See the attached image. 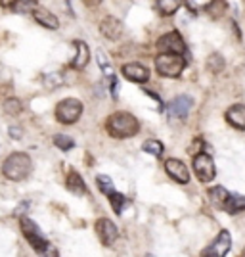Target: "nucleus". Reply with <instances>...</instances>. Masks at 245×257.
Listing matches in <instances>:
<instances>
[{
	"label": "nucleus",
	"instance_id": "nucleus-1",
	"mask_svg": "<svg viewBox=\"0 0 245 257\" xmlns=\"http://www.w3.org/2000/svg\"><path fill=\"white\" fill-rule=\"evenodd\" d=\"M106 128L113 139H130L140 131V123L132 113L117 111V113H113L111 117L107 119Z\"/></svg>",
	"mask_w": 245,
	"mask_h": 257
},
{
	"label": "nucleus",
	"instance_id": "nucleus-2",
	"mask_svg": "<svg viewBox=\"0 0 245 257\" xmlns=\"http://www.w3.org/2000/svg\"><path fill=\"white\" fill-rule=\"evenodd\" d=\"M33 169V161L27 154L23 152H16L6 158L4 165H2V175L10 181H23L31 175Z\"/></svg>",
	"mask_w": 245,
	"mask_h": 257
},
{
	"label": "nucleus",
	"instance_id": "nucleus-3",
	"mask_svg": "<svg viewBox=\"0 0 245 257\" xmlns=\"http://www.w3.org/2000/svg\"><path fill=\"white\" fill-rule=\"evenodd\" d=\"M186 67V60L174 54H159L155 58V69L163 77H178Z\"/></svg>",
	"mask_w": 245,
	"mask_h": 257
},
{
	"label": "nucleus",
	"instance_id": "nucleus-4",
	"mask_svg": "<svg viewBox=\"0 0 245 257\" xmlns=\"http://www.w3.org/2000/svg\"><path fill=\"white\" fill-rule=\"evenodd\" d=\"M81 113H83V102L77 98H65L56 107V117L60 123H65V125L75 123L81 117Z\"/></svg>",
	"mask_w": 245,
	"mask_h": 257
},
{
	"label": "nucleus",
	"instance_id": "nucleus-5",
	"mask_svg": "<svg viewBox=\"0 0 245 257\" xmlns=\"http://www.w3.org/2000/svg\"><path fill=\"white\" fill-rule=\"evenodd\" d=\"M22 230H23V234H25V238H27V242L37 249V253H41L44 247L50 244V242L44 238L43 232H41V228L35 225L31 219H27V217L22 219Z\"/></svg>",
	"mask_w": 245,
	"mask_h": 257
},
{
	"label": "nucleus",
	"instance_id": "nucleus-6",
	"mask_svg": "<svg viewBox=\"0 0 245 257\" xmlns=\"http://www.w3.org/2000/svg\"><path fill=\"white\" fill-rule=\"evenodd\" d=\"M157 48L161 50V54H174V56H182L186 52V44L176 31L163 35L157 41Z\"/></svg>",
	"mask_w": 245,
	"mask_h": 257
},
{
	"label": "nucleus",
	"instance_id": "nucleus-7",
	"mask_svg": "<svg viewBox=\"0 0 245 257\" xmlns=\"http://www.w3.org/2000/svg\"><path fill=\"white\" fill-rule=\"evenodd\" d=\"M193 171L197 175V179L201 182H209L214 179V163H213V158L209 156V154H197L195 158H193Z\"/></svg>",
	"mask_w": 245,
	"mask_h": 257
},
{
	"label": "nucleus",
	"instance_id": "nucleus-8",
	"mask_svg": "<svg viewBox=\"0 0 245 257\" xmlns=\"http://www.w3.org/2000/svg\"><path fill=\"white\" fill-rule=\"evenodd\" d=\"M230 246H232L230 232H228V230H222V232L213 240L211 246H207L203 249L201 257H226V253L230 251Z\"/></svg>",
	"mask_w": 245,
	"mask_h": 257
},
{
	"label": "nucleus",
	"instance_id": "nucleus-9",
	"mask_svg": "<svg viewBox=\"0 0 245 257\" xmlns=\"http://www.w3.org/2000/svg\"><path fill=\"white\" fill-rule=\"evenodd\" d=\"M96 234L98 238L102 240V244L106 246H111L115 240H117V226L113 225L109 219H98L96 221Z\"/></svg>",
	"mask_w": 245,
	"mask_h": 257
},
{
	"label": "nucleus",
	"instance_id": "nucleus-10",
	"mask_svg": "<svg viewBox=\"0 0 245 257\" xmlns=\"http://www.w3.org/2000/svg\"><path fill=\"white\" fill-rule=\"evenodd\" d=\"M192 98L190 96H176L172 100L169 107H167V111H169V115L171 117H176V119H184L188 113H190V109H192Z\"/></svg>",
	"mask_w": 245,
	"mask_h": 257
},
{
	"label": "nucleus",
	"instance_id": "nucleus-11",
	"mask_svg": "<svg viewBox=\"0 0 245 257\" xmlns=\"http://www.w3.org/2000/svg\"><path fill=\"white\" fill-rule=\"evenodd\" d=\"M165 169L169 173V177L174 179L176 182L186 184V182L190 181V171H188V167L180 160H167L165 161Z\"/></svg>",
	"mask_w": 245,
	"mask_h": 257
},
{
	"label": "nucleus",
	"instance_id": "nucleus-12",
	"mask_svg": "<svg viewBox=\"0 0 245 257\" xmlns=\"http://www.w3.org/2000/svg\"><path fill=\"white\" fill-rule=\"evenodd\" d=\"M100 31H102V35L106 39L117 41L119 37H121V33H123V23L119 22L117 18H113V16H107L100 23Z\"/></svg>",
	"mask_w": 245,
	"mask_h": 257
},
{
	"label": "nucleus",
	"instance_id": "nucleus-13",
	"mask_svg": "<svg viewBox=\"0 0 245 257\" xmlns=\"http://www.w3.org/2000/svg\"><path fill=\"white\" fill-rule=\"evenodd\" d=\"M121 71L128 81H134V83H146L149 79L148 67H144L142 64H125Z\"/></svg>",
	"mask_w": 245,
	"mask_h": 257
},
{
	"label": "nucleus",
	"instance_id": "nucleus-14",
	"mask_svg": "<svg viewBox=\"0 0 245 257\" xmlns=\"http://www.w3.org/2000/svg\"><path fill=\"white\" fill-rule=\"evenodd\" d=\"M226 121L232 125V127L245 131V106L243 104H235L226 111Z\"/></svg>",
	"mask_w": 245,
	"mask_h": 257
},
{
	"label": "nucleus",
	"instance_id": "nucleus-15",
	"mask_svg": "<svg viewBox=\"0 0 245 257\" xmlns=\"http://www.w3.org/2000/svg\"><path fill=\"white\" fill-rule=\"evenodd\" d=\"M33 18H35V22L39 23V25L48 27V29H58V25H60L58 18L50 10H44V8H35L33 10Z\"/></svg>",
	"mask_w": 245,
	"mask_h": 257
},
{
	"label": "nucleus",
	"instance_id": "nucleus-16",
	"mask_svg": "<svg viewBox=\"0 0 245 257\" xmlns=\"http://www.w3.org/2000/svg\"><path fill=\"white\" fill-rule=\"evenodd\" d=\"M73 44L75 48H77V56H75L73 62H71V67H75V69H85L88 60H90V50H88V46L83 41H73Z\"/></svg>",
	"mask_w": 245,
	"mask_h": 257
},
{
	"label": "nucleus",
	"instance_id": "nucleus-17",
	"mask_svg": "<svg viewBox=\"0 0 245 257\" xmlns=\"http://www.w3.org/2000/svg\"><path fill=\"white\" fill-rule=\"evenodd\" d=\"M65 186H67V190L69 192L77 194V196H81V194L86 192V186H85V181L81 179V175L77 171H69L67 175V182H65Z\"/></svg>",
	"mask_w": 245,
	"mask_h": 257
},
{
	"label": "nucleus",
	"instance_id": "nucleus-18",
	"mask_svg": "<svg viewBox=\"0 0 245 257\" xmlns=\"http://www.w3.org/2000/svg\"><path fill=\"white\" fill-rule=\"evenodd\" d=\"M224 209L232 215L243 211L245 209V198L243 196H239V194H228V200H226V204H224Z\"/></svg>",
	"mask_w": 245,
	"mask_h": 257
},
{
	"label": "nucleus",
	"instance_id": "nucleus-19",
	"mask_svg": "<svg viewBox=\"0 0 245 257\" xmlns=\"http://www.w3.org/2000/svg\"><path fill=\"white\" fill-rule=\"evenodd\" d=\"M155 8L163 14V16H171L174 12L180 8V2L178 0H157L155 2Z\"/></svg>",
	"mask_w": 245,
	"mask_h": 257
},
{
	"label": "nucleus",
	"instance_id": "nucleus-20",
	"mask_svg": "<svg viewBox=\"0 0 245 257\" xmlns=\"http://www.w3.org/2000/svg\"><path fill=\"white\" fill-rule=\"evenodd\" d=\"M209 198H211V202H213L214 205L224 207L226 200H228V192L224 190L222 186H214V188H211V190H209Z\"/></svg>",
	"mask_w": 245,
	"mask_h": 257
},
{
	"label": "nucleus",
	"instance_id": "nucleus-21",
	"mask_svg": "<svg viewBox=\"0 0 245 257\" xmlns=\"http://www.w3.org/2000/svg\"><path fill=\"white\" fill-rule=\"evenodd\" d=\"M142 150L146 152V154H151V156L159 158L165 148H163V144H161L159 140H146V142L142 144Z\"/></svg>",
	"mask_w": 245,
	"mask_h": 257
},
{
	"label": "nucleus",
	"instance_id": "nucleus-22",
	"mask_svg": "<svg viewBox=\"0 0 245 257\" xmlns=\"http://www.w3.org/2000/svg\"><path fill=\"white\" fill-rule=\"evenodd\" d=\"M109 198V202H111V207H113V211L117 215H121L123 213V207H125V196L123 194H119V192H113L111 196H107Z\"/></svg>",
	"mask_w": 245,
	"mask_h": 257
},
{
	"label": "nucleus",
	"instance_id": "nucleus-23",
	"mask_svg": "<svg viewBox=\"0 0 245 257\" xmlns=\"http://www.w3.org/2000/svg\"><path fill=\"white\" fill-rule=\"evenodd\" d=\"M98 186H100V190L106 194V196H111V194L115 192V188H113V181L109 179V177H106V175H100L96 179Z\"/></svg>",
	"mask_w": 245,
	"mask_h": 257
},
{
	"label": "nucleus",
	"instance_id": "nucleus-24",
	"mask_svg": "<svg viewBox=\"0 0 245 257\" xmlns=\"http://www.w3.org/2000/svg\"><path fill=\"white\" fill-rule=\"evenodd\" d=\"M54 144L60 148V150H71L75 146V140L71 139V137H65V135H56L54 137Z\"/></svg>",
	"mask_w": 245,
	"mask_h": 257
},
{
	"label": "nucleus",
	"instance_id": "nucleus-25",
	"mask_svg": "<svg viewBox=\"0 0 245 257\" xmlns=\"http://www.w3.org/2000/svg\"><path fill=\"white\" fill-rule=\"evenodd\" d=\"M207 67H209L213 73H218V71H222V69H224L222 56H218V54H213V56L207 60Z\"/></svg>",
	"mask_w": 245,
	"mask_h": 257
},
{
	"label": "nucleus",
	"instance_id": "nucleus-26",
	"mask_svg": "<svg viewBox=\"0 0 245 257\" xmlns=\"http://www.w3.org/2000/svg\"><path fill=\"white\" fill-rule=\"evenodd\" d=\"M98 64H100L102 71H104L106 75H111V65H109V62L106 60V54L102 52V50H98Z\"/></svg>",
	"mask_w": 245,
	"mask_h": 257
},
{
	"label": "nucleus",
	"instance_id": "nucleus-27",
	"mask_svg": "<svg viewBox=\"0 0 245 257\" xmlns=\"http://www.w3.org/2000/svg\"><path fill=\"white\" fill-rule=\"evenodd\" d=\"M4 109L12 113V115H16V113H20L22 111V104H20V100H8L6 104H4Z\"/></svg>",
	"mask_w": 245,
	"mask_h": 257
},
{
	"label": "nucleus",
	"instance_id": "nucleus-28",
	"mask_svg": "<svg viewBox=\"0 0 245 257\" xmlns=\"http://www.w3.org/2000/svg\"><path fill=\"white\" fill-rule=\"evenodd\" d=\"M39 257H60V255H58V249H56L52 244H48V246L39 253Z\"/></svg>",
	"mask_w": 245,
	"mask_h": 257
},
{
	"label": "nucleus",
	"instance_id": "nucleus-29",
	"mask_svg": "<svg viewBox=\"0 0 245 257\" xmlns=\"http://www.w3.org/2000/svg\"><path fill=\"white\" fill-rule=\"evenodd\" d=\"M35 6V2H14V8L18 12H25L29 10V8H33Z\"/></svg>",
	"mask_w": 245,
	"mask_h": 257
},
{
	"label": "nucleus",
	"instance_id": "nucleus-30",
	"mask_svg": "<svg viewBox=\"0 0 245 257\" xmlns=\"http://www.w3.org/2000/svg\"><path fill=\"white\" fill-rule=\"evenodd\" d=\"M117 88H119V83L115 77H111V85H109V90H111V96L117 98Z\"/></svg>",
	"mask_w": 245,
	"mask_h": 257
},
{
	"label": "nucleus",
	"instance_id": "nucleus-31",
	"mask_svg": "<svg viewBox=\"0 0 245 257\" xmlns=\"http://www.w3.org/2000/svg\"><path fill=\"white\" fill-rule=\"evenodd\" d=\"M10 137H12V139H22V128H20V127H10Z\"/></svg>",
	"mask_w": 245,
	"mask_h": 257
},
{
	"label": "nucleus",
	"instance_id": "nucleus-32",
	"mask_svg": "<svg viewBox=\"0 0 245 257\" xmlns=\"http://www.w3.org/2000/svg\"><path fill=\"white\" fill-rule=\"evenodd\" d=\"M146 257H155V255H151V253H149V255H146Z\"/></svg>",
	"mask_w": 245,
	"mask_h": 257
},
{
	"label": "nucleus",
	"instance_id": "nucleus-33",
	"mask_svg": "<svg viewBox=\"0 0 245 257\" xmlns=\"http://www.w3.org/2000/svg\"><path fill=\"white\" fill-rule=\"evenodd\" d=\"M241 257H245V249H243V253H241Z\"/></svg>",
	"mask_w": 245,
	"mask_h": 257
}]
</instances>
